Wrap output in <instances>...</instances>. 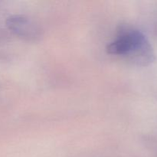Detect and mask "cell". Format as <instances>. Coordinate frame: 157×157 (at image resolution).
I'll return each mask as SVG.
<instances>
[{
  "label": "cell",
  "mask_w": 157,
  "mask_h": 157,
  "mask_svg": "<svg viewBox=\"0 0 157 157\" xmlns=\"http://www.w3.org/2000/svg\"><path fill=\"white\" fill-rule=\"evenodd\" d=\"M107 53L124 56L138 63L151 60L152 51L147 38L140 31H124L107 46Z\"/></svg>",
  "instance_id": "cell-1"
},
{
  "label": "cell",
  "mask_w": 157,
  "mask_h": 157,
  "mask_svg": "<svg viewBox=\"0 0 157 157\" xmlns=\"http://www.w3.org/2000/svg\"><path fill=\"white\" fill-rule=\"evenodd\" d=\"M9 29L15 35L28 40H35L40 37V29L35 23L23 15H14L8 19Z\"/></svg>",
  "instance_id": "cell-2"
}]
</instances>
